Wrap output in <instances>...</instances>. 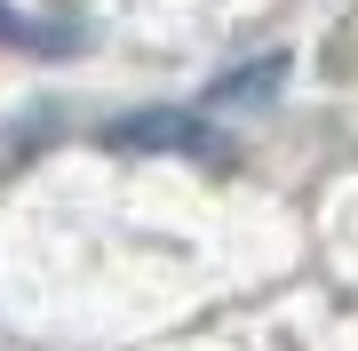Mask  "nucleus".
<instances>
[{
	"label": "nucleus",
	"mask_w": 358,
	"mask_h": 351,
	"mask_svg": "<svg viewBox=\"0 0 358 351\" xmlns=\"http://www.w3.org/2000/svg\"><path fill=\"white\" fill-rule=\"evenodd\" d=\"M120 152H183V160H231V144L207 128V112H128L103 128Z\"/></svg>",
	"instance_id": "obj_1"
},
{
	"label": "nucleus",
	"mask_w": 358,
	"mask_h": 351,
	"mask_svg": "<svg viewBox=\"0 0 358 351\" xmlns=\"http://www.w3.org/2000/svg\"><path fill=\"white\" fill-rule=\"evenodd\" d=\"M279 88H287V48H263V56L231 64L215 88H207V112H263Z\"/></svg>",
	"instance_id": "obj_2"
},
{
	"label": "nucleus",
	"mask_w": 358,
	"mask_h": 351,
	"mask_svg": "<svg viewBox=\"0 0 358 351\" xmlns=\"http://www.w3.org/2000/svg\"><path fill=\"white\" fill-rule=\"evenodd\" d=\"M0 48H24V56H64V48H72V32H64V25H40V16H24V8H8V0H0Z\"/></svg>",
	"instance_id": "obj_3"
}]
</instances>
